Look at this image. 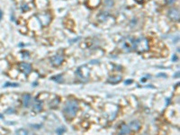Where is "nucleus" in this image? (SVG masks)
Wrapping results in <instances>:
<instances>
[{
	"label": "nucleus",
	"instance_id": "1",
	"mask_svg": "<svg viewBox=\"0 0 180 135\" xmlns=\"http://www.w3.org/2000/svg\"><path fill=\"white\" fill-rule=\"evenodd\" d=\"M78 111V104L76 100H69L67 101L63 108L65 115L69 118L75 117Z\"/></svg>",
	"mask_w": 180,
	"mask_h": 135
},
{
	"label": "nucleus",
	"instance_id": "8",
	"mask_svg": "<svg viewBox=\"0 0 180 135\" xmlns=\"http://www.w3.org/2000/svg\"><path fill=\"white\" fill-rule=\"evenodd\" d=\"M129 128H130V130H132V131H138V130H140V128H141V122H140L138 120L132 121V122H130Z\"/></svg>",
	"mask_w": 180,
	"mask_h": 135
},
{
	"label": "nucleus",
	"instance_id": "17",
	"mask_svg": "<svg viewBox=\"0 0 180 135\" xmlns=\"http://www.w3.org/2000/svg\"><path fill=\"white\" fill-rule=\"evenodd\" d=\"M124 83H125V85H130V84H131V83H132V80H131V79L126 80V81H125Z\"/></svg>",
	"mask_w": 180,
	"mask_h": 135
},
{
	"label": "nucleus",
	"instance_id": "12",
	"mask_svg": "<svg viewBox=\"0 0 180 135\" xmlns=\"http://www.w3.org/2000/svg\"><path fill=\"white\" fill-rule=\"evenodd\" d=\"M114 0H105V4L106 7H112L114 6Z\"/></svg>",
	"mask_w": 180,
	"mask_h": 135
},
{
	"label": "nucleus",
	"instance_id": "6",
	"mask_svg": "<svg viewBox=\"0 0 180 135\" xmlns=\"http://www.w3.org/2000/svg\"><path fill=\"white\" fill-rule=\"evenodd\" d=\"M19 69L23 73H24L25 75H28V74H30L31 71H32V66L27 62H22L19 64Z\"/></svg>",
	"mask_w": 180,
	"mask_h": 135
},
{
	"label": "nucleus",
	"instance_id": "14",
	"mask_svg": "<svg viewBox=\"0 0 180 135\" xmlns=\"http://www.w3.org/2000/svg\"><path fill=\"white\" fill-rule=\"evenodd\" d=\"M57 133L58 134H61V133H63V132H65L66 131V129L64 128V127H62V128H60V129H57Z\"/></svg>",
	"mask_w": 180,
	"mask_h": 135
},
{
	"label": "nucleus",
	"instance_id": "16",
	"mask_svg": "<svg viewBox=\"0 0 180 135\" xmlns=\"http://www.w3.org/2000/svg\"><path fill=\"white\" fill-rule=\"evenodd\" d=\"M52 79L55 80V81H60V79H62V76H61V75L56 76V77H52Z\"/></svg>",
	"mask_w": 180,
	"mask_h": 135
},
{
	"label": "nucleus",
	"instance_id": "9",
	"mask_svg": "<svg viewBox=\"0 0 180 135\" xmlns=\"http://www.w3.org/2000/svg\"><path fill=\"white\" fill-rule=\"evenodd\" d=\"M32 110L36 112V113H39L40 111H41L42 110V102H40V101L37 100L32 105Z\"/></svg>",
	"mask_w": 180,
	"mask_h": 135
},
{
	"label": "nucleus",
	"instance_id": "18",
	"mask_svg": "<svg viewBox=\"0 0 180 135\" xmlns=\"http://www.w3.org/2000/svg\"><path fill=\"white\" fill-rule=\"evenodd\" d=\"M175 1H176V0H167V3L168 5H171V4H173Z\"/></svg>",
	"mask_w": 180,
	"mask_h": 135
},
{
	"label": "nucleus",
	"instance_id": "10",
	"mask_svg": "<svg viewBox=\"0 0 180 135\" xmlns=\"http://www.w3.org/2000/svg\"><path fill=\"white\" fill-rule=\"evenodd\" d=\"M121 80H122V77L121 76H114V77H110L108 78V82H110L112 84H117Z\"/></svg>",
	"mask_w": 180,
	"mask_h": 135
},
{
	"label": "nucleus",
	"instance_id": "13",
	"mask_svg": "<svg viewBox=\"0 0 180 135\" xmlns=\"http://www.w3.org/2000/svg\"><path fill=\"white\" fill-rule=\"evenodd\" d=\"M19 85L16 83H6V85H5V87H7V86H18Z\"/></svg>",
	"mask_w": 180,
	"mask_h": 135
},
{
	"label": "nucleus",
	"instance_id": "3",
	"mask_svg": "<svg viewBox=\"0 0 180 135\" xmlns=\"http://www.w3.org/2000/svg\"><path fill=\"white\" fill-rule=\"evenodd\" d=\"M134 43H135V40L132 38H126L125 40L122 41V48L123 51L125 52H131L132 50H134Z\"/></svg>",
	"mask_w": 180,
	"mask_h": 135
},
{
	"label": "nucleus",
	"instance_id": "4",
	"mask_svg": "<svg viewBox=\"0 0 180 135\" xmlns=\"http://www.w3.org/2000/svg\"><path fill=\"white\" fill-rule=\"evenodd\" d=\"M63 60H64L63 56L60 55V54H57V55L52 57V59H51V63H52V66L59 67V66H60V65L62 64Z\"/></svg>",
	"mask_w": 180,
	"mask_h": 135
},
{
	"label": "nucleus",
	"instance_id": "2",
	"mask_svg": "<svg viewBox=\"0 0 180 135\" xmlns=\"http://www.w3.org/2000/svg\"><path fill=\"white\" fill-rule=\"evenodd\" d=\"M149 49V45H148V41L146 39H138V40H135V43H134V50H136L137 52H143L148 51Z\"/></svg>",
	"mask_w": 180,
	"mask_h": 135
},
{
	"label": "nucleus",
	"instance_id": "11",
	"mask_svg": "<svg viewBox=\"0 0 180 135\" xmlns=\"http://www.w3.org/2000/svg\"><path fill=\"white\" fill-rule=\"evenodd\" d=\"M130 131H131V130H130V128H129L128 125L123 124L122 127H121V131H120L121 134H122V135L123 134H129Z\"/></svg>",
	"mask_w": 180,
	"mask_h": 135
},
{
	"label": "nucleus",
	"instance_id": "20",
	"mask_svg": "<svg viewBox=\"0 0 180 135\" xmlns=\"http://www.w3.org/2000/svg\"><path fill=\"white\" fill-rule=\"evenodd\" d=\"M135 1H136L137 3H142L143 2V0H135Z\"/></svg>",
	"mask_w": 180,
	"mask_h": 135
},
{
	"label": "nucleus",
	"instance_id": "15",
	"mask_svg": "<svg viewBox=\"0 0 180 135\" xmlns=\"http://www.w3.org/2000/svg\"><path fill=\"white\" fill-rule=\"evenodd\" d=\"M16 132H17V133H22V134H27L28 131H26V130H24V129H20V130H18Z\"/></svg>",
	"mask_w": 180,
	"mask_h": 135
},
{
	"label": "nucleus",
	"instance_id": "5",
	"mask_svg": "<svg viewBox=\"0 0 180 135\" xmlns=\"http://www.w3.org/2000/svg\"><path fill=\"white\" fill-rule=\"evenodd\" d=\"M168 17L172 20V21H178L179 20V11L176 8H171L168 10L167 13Z\"/></svg>",
	"mask_w": 180,
	"mask_h": 135
},
{
	"label": "nucleus",
	"instance_id": "7",
	"mask_svg": "<svg viewBox=\"0 0 180 135\" xmlns=\"http://www.w3.org/2000/svg\"><path fill=\"white\" fill-rule=\"evenodd\" d=\"M22 101H23V105L24 107H28L30 105L31 101H32V96L30 94H24L23 96Z\"/></svg>",
	"mask_w": 180,
	"mask_h": 135
},
{
	"label": "nucleus",
	"instance_id": "19",
	"mask_svg": "<svg viewBox=\"0 0 180 135\" xmlns=\"http://www.w3.org/2000/svg\"><path fill=\"white\" fill-rule=\"evenodd\" d=\"M2 18H3V12H2V10L0 9V22H1Z\"/></svg>",
	"mask_w": 180,
	"mask_h": 135
}]
</instances>
